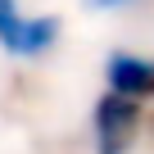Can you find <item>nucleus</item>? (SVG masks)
<instances>
[{
  "label": "nucleus",
  "instance_id": "1",
  "mask_svg": "<svg viewBox=\"0 0 154 154\" xmlns=\"http://www.w3.org/2000/svg\"><path fill=\"white\" fill-rule=\"evenodd\" d=\"M140 136V100L104 91L91 104V149L95 154H131Z\"/></svg>",
  "mask_w": 154,
  "mask_h": 154
},
{
  "label": "nucleus",
  "instance_id": "2",
  "mask_svg": "<svg viewBox=\"0 0 154 154\" xmlns=\"http://www.w3.org/2000/svg\"><path fill=\"white\" fill-rule=\"evenodd\" d=\"M59 45L54 14H23L18 0H0V50L14 59H41Z\"/></svg>",
  "mask_w": 154,
  "mask_h": 154
},
{
  "label": "nucleus",
  "instance_id": "3",
  "mask_svg": "<svg viewBox=\"0 0 154 154\" xmlns=\"http://www.w3.org/2000/svg\"><path fill=\"white\" fill-rule=\"evenodd\" d=\"M104 86L113 95H127V100L154 95V59H140L131 50H113L104 59Z\"/></svg>",
  "mask_w": 154,
  "mask_h": 154
},
{
  "label": "nucleus",
  "instance_id": "4",
  "mask_svg": "<svg viewBox=\"0 0 154 154\" xmlns=\"http://www.w3.org/2000/svg\"><path fill=\"white\" fill-rule=\"evenodd\" d=\"M91 5H100V9H113V5H127V0H91Z\"/></svg>",
  "mask_w": 154,
  "mask_h": 154
}]
</instances>
